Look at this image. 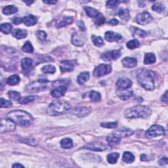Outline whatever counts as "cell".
Masks as SVG:
<instances>
[{
	"mask_svg": "<svg viewBox=\"0 0 168 168\" xmlns=\"http://www.w3.org/2000/svg\"><path fill=\"white\" fill-rule=\"evenodd\" d=\"M67 91V87L64 86H60L57 88H55L51 92V96L55 98H59L64 95Z\"/></svg>",
	"mask_w": 168,
	"mask_h": 168,
	"instance_id": "17",
	"label": "cell"
},
{
	"mask_svg": "<svg viewBox=\"0 0 168 168\" xmlns=\"http://www.w3.org/2000/svg\"><path fill=\"white\" fill-rule=\"evenodd\" d=\"M23 2L25 3L27 5V6H30L32 3H33L34 2V1H23Z\"/></svg>",
	"mask_w": 168,
	"mask_h": 168,
	"instance_id": "59",
	"label": "cell"
},
{
	"mask_svg": "<svg viewBox=\"0 0 168 168\" xmlns=\"http://www.w3.org/2000/svg\"><path fill=\"white\" fill-rule=\"evenodd\" d=\"M12 167H16V168H17V167H25L24 166H22V165L21 164H18V163H16V164H13Z\"/></svg>",
	"mask_w": 168,
	"mask_h": 168,
	"instance_id": "58",
	"label": "cell"
},
{
	"mask_svg": "<svg viewBox=\"0 0 168 168\" xmlns=\"http://www.w3.org/2000/svg\"><path fill=\"white\" fill-rule=\"evenodd\" d=\"M137 80L140 86L145 90L149 91L155 90V82L152 72L141 70L137 74Z\"/></svg>",
	"mask_w": 168,
	"mask_h": 168,
	"instance_id": "4",
	"label": "cell"
},
{
	"mask_svg": "<svg viewBox=\"0 0 168 168\" xmlns=\"http://www.w3.org/2000/svg\"><path fill=\"white\" fill-rule=\"evenodd\" d=\"M118 16L122 20L128 22L129 20V11L127 9H121L118 12Z\"/></svg>",
	"mask_w": 168,
	"mask_h": 168,
	"instance_id": "29",
	"label": "cell"
},
{
	"mask_svg": "<svg viewBox=\"0 0 168 168\" xmlns=\"http://www.w3.org/2000/svg\"><path fill=\"white\" fill-rule=\"evenodd\" d=\"M122 55L121 50H113L107 51L101 55V59L105 61H110V60H117Z\"/></svg>",
	"mask_w": 168,
	"mask_h": 168,
	"instance_id": "10",
	"label": "cell"
},
{
	"mask_svg": "<svg viewBox=\"0 0 168 168\" xmlns=\"http://www.w3.org/2000/svg\"><path fill=\"white\" fill-rule=\"evenodd\" d=\"M13 22L14 23L15 25H20L21 23L22 22V18H19V17H16V18H14L13 19Z\"/></svg>",
	"mask_w": 168,
	"mask_h": 168,
	"instance_id": "53",
	"label": "cell"
},
{
	"mask_svg": "<svg viewBox=\"0 0 168 168\" xmlns=\"http://www.w3.org/2000/svg\"><path fill=\"white\" fill-rule=\"evenodd\" d=\"M13 103L11 101L9 100H6L2 98L1 99H0V106L2 107V108H9V107H11L12 106Z\"/></svg>",
	"mask_w": 168,
	"mask_h": 168,
	"instance_id": "45",
	"label": "cell"
},
{
	"mask_svg": "<svg viewBox=\"0 0 168 168\" xmlns=\"http://www.w3.org/2000/svg\"><path fill=\"white\" fill-rule=\"evenodd\" d=\"M53 82H50L47 80H38L29 84L27 86L26 91L32 93L43 91L53 86Z\"/></svg>",
	"mask_w": 168,
	"mask_h": 168,
	"instance_id": "5",
	"label": "cell"
},
{
	"mask_svg": "<svg viewBox=\"0 0 168 168\" xmlns=\"http://www.w3.org/2000/svg\"><path fill=\"white\" fill-rule=\"evenodd\" d=\"M109 25H111V26H116L118 25V21L117 19H116V18H113V19H112L111 21H110L109 22Z\"/></svg>",
	"mask_w": 168,
	"mask_h": 168,
	"instance_id": "54",
	"label": "cell"
},
{
	"mask_svg": "<svg viewBox=\"0 0 168 168\" xmlns=\"http://www.w3.org/2000/svg\"><path fill=\"white\" fill-rule=\"evenodd\" d=\"M22 141L25 143L29 144H30V145H32V146H36L37 144H38V142H37L36 140H34V139H32V138L24 139Z\"/></svg>",
	"mask_w": 168,
	"mask_h": 168,
	"instance_id": "50",
	"label": "cell"
},
{
	"mask_svg": "<svg viewBox=\"0 0 168 168\" xmlns=\"http://www.w3.org/2000/svg\"><path fill=\"white\" fill-rule=\"evenodd\" d=\"M90 75L89 72H82L78 77V82L79 84H80V85H83L84 83L90 80Z\"/></svg>",
	"mask_w": 168,
	"mask_h": 168,
	"instance_id": "31",
	"label": "cell"
},
{
	"mask_svg": "<svg viewBox=\"0 0 168 168\" xmlns=\"http://www.w3.org/2000/svg\"><path fill=\"white\" fill-rule=\"evenodd\" d=\"M83 148L93 151H103L106 149V146L102 143L92 142L86 144Z\"/></svg>",
	"mask_w": 168,
	"mask_h": 168,
	"instance_id": "14",
	"label": "cell"
},
{
	"mask_svg": "<svg viewBox=\"0 0 168 168\" xmlns=\"http://www.w3.org/2000/svg\"><path fill=\"white\" fill-rule=\"evenodd\" d=\"M120 157V154L118 152L110 153L107 156V161L111 164H114L117 162Z\"/></svg>",
	"mask_w": 168,
	"mask_h": 168,
	"instance_id": "32",
	"label": "cell"
},
{
	"mask_svg": "<svg viewBox=\"0 0 168 168\" xmlns=\"http://www.w3.org/2000/svg\"><path fill=\"white\" fill-rule=\"evenodd\" d=\"M71 105L64 101H57L51 103L47 109V113L49 116H56L67 113L71 110Z\"/></svg>",
	"mask_w": 168,
	"mask_h": 168,
	"instance_id": "3",
	"label": "cell"
},
{
	"mask_svg": "<svg viewBox=\"0 0 168 168\" xmlns=\"http://www.w3.org/2000/svg\"><path fill=\"white\" fill-rule=\"evenodd\" d=\"M131 30L133 34V36L135 37H139V38H144L147 36V32L141 29H138V28L132 27Z\"/></svg>",
	"mask_w": 168,
	"mask_h": 168,
	"instance_id": "27",
	"label": "cell"
},
{
	"mask_svg": "<svg viewBox=\"0 0 168 168\" xmlns=\"http://www.w3.org/2000/svg\"><path fill=\"white\" fill-rule=\"evenodd\" d=\"M85 9V11L87 15L93 18H97L98 17H99L101 13H100L99 11H98L97 9L92 8V7H86L84 8Z\"/></svg>",
	"mask_w": 168,
	"mask_h": 168,
	"instance_id": "25",
	"label": "cell"
},
{
	"mask_svg": "<svg viewBox=\"0 0 168 168\" xmlns=\"http://www.w3.org/2000/svg\"><path fill=\"white\" fill-rule=\"evenodd\" d=\"M118 125L117 122H103L101 124V126L102 128H109V129H114Z\"/></svg>",
	"mask_w": 168,
	"mask_h": 168,
	"instance_id": "46",
	"label": "cell"
},
{
	"mask_svg": "<svg viewBox=\"0 0 168 168\" xmlns=\"http://www.w3.org/2000/svg\"><path fill=\"white\" fill-rule=\"evenodd\" d=\"M121 3V2L118 0H112V1H108L106 2V7L108 8H114Z\"/></svg>",
	"mask_w": 168,
	"mask_h": 168,
	"instance_id": "47",
	"label": "cell"
},
{
	"mask_svg": "<svg viewBox=\"0 0 168 168\" xmlns=\"http://www.w3.org/2000/svg\"><path fill=\"white\" fill-rule=\"evenodd\" d=\"M132 81L128 78H120L116 82V88L118 90H127L132 86Z\"/></svg>",
	"mask_w": 168,
	"mask_h": 168,
	"instance_id": "13",
	"label": "cell"
},
{
	"mask_svg": "<svg viewBox=\"0 0 168 168\" xmlns=\"http://www.w3.org/2000/svg\"><path fill=\"white\" fill-rule=\"evenodd\" d=\"M156 60L155 55L152 53H147L145 54L144 59V63L145 64H154Z\"/></svg>",
	"mask_w": 168,
	"mask_h": 168,
	"instance_id": "26",
	"label": "cell"
},
{
	"mask_svg": "<svg viewBox=\"0 0 168 168\" xmlns=\"http://www.w3.org/2000/svg\"><path fill=\"white\" fill-rule=\"evenodd\" d=\"M112 71V67L109 64H102L99 66L97 67L94 71H93V75L95 77H101L105 75H107Z\"/></svg>",
	"mask_w": 168,
	"mask_h": 168,
	"instance_id": "8",
	"label": "cell"
},
{
	"mask_svg": "<svg viewBox=\"0 0 168 168\" xmlns=\"http://www.w3.org/2000/svg\"><path fill=\"white\" fill-rule=\"evenodd\" d=\"M74 21V18L71 17H64L59 19L57 22L56 26L57 28H62L72 24Z\"/></svg>",
	"mask_w": 168,
	"mask_h": 168,
	"instance_id": "21",
	"label": "cell"
},
{
	"mask_svg": "<svg viewBox=\"0 0 168 168\" xmlns=\"http://www.w3.org/2000/svg\"><path fill=\"white\" fill-rule=\"evenodd\" d=\"M88 97L93 102H99L101 99V95L100 93L95 91H91L89 93Z\"/></svg>",
	"mask_w": 168,
	"mask_h": 168,
	"instance_id": "35",
	"label": "cell"
},
{
	"mask_svg": "<svg viewBox=\"0 0 168 168\" xmlns=\"http://www.w3.org/2000/svg\"><path fill=\"white\" fill-rule=\"evenodd\" d=\"M105 21H106V18L103 17V15H102V14H101L99 17H98L97 18H95V25L99 26V25H102V24H104V23L105 22Z\"/></svg>",
	"mask_w": 168,
	"mask_h": 168,
	"instance_id": "48",
	"label": "cell"
},
{
	"mask_svg": "<svg viewBox=\"0 0 168 168\" xmlns=\"http://www.w3.org/2000/svg\"><path fill=\"white\" fill-rule=\"evenodd\" d=\"M76 65V61L75 60H63L60 64V68L62 72H71Z\"/></svg>",
	"mask_w": 168,
	"mask_h": 168,
	"instance_id": "11",
	"label": "cell"
},
{
	"mask_svg": "<svg viewBox=\"0 0 168 168\" xmlns=\"http://www.w3.org/2000/svg\"><path fill=\"white\" fill-rule=\"evenodd\" d=\"M122 62L124 67L128 68H134L137 65V60L134 57H125Z\"/></svg>",
	"mask_w": 168,
	"mask_h": 168,
	"instance_id": "20",
	"label": "cell"
},
{
	"mask_svg": "<svg viewBox=\"0 0 168 168\" xmlns=\"http://www.w3.org/2000/svg\"><path fill=\"white\" fill-rule=\"evenodd\" d=\"M22 22L27 26H31L35 25L38 22V18L34 15H28L22 18Z\"/></svg>",
	"mask_w": 168,
	"mask_h": 168,
	"instance_id": "22",
	"label": "cell"
},
{
	"mask_svg": "<svg viewBox=\"0 0 168 168\" xmlns=\"http://www.w3.org/2000/svg\"><path fill=\"white\" fill-rule=\"evenodd\" d=\"M78 27L80 28V29L82 31H85L86 30V26H85V24H84V22L82 21H80L78 22Z\"/></svg>",
	"mask_w": 168,
	"mask_h": 168,
	"instance_id": "52",
	"label": "cell"
},
{
	"mask_svg": "<svg viewBox=\"0 0 168 168\" xmlns=\"http://www.w3.org/2000/svg\"><path fill=\"white\" fill-rule=\"evenodd\" d=\"M165 133L164 128L159 125H153L145 133V136L148 139H152L164 135Z\"/></svg>",
	"mask_w": 168,
	"mask_h": 168,
	"instance_id": "6",
	"label": "cell"
},
{
	"mask_svg": "<svg viewBox=\"0 0 168 168\" xmlns=\"http://www.w3.org/2000/svg\"><path fill=\"white\" fill-rule=\"evenodd\" d=\"M60 145L65 149H68L72 147L73 146V142L72 140L70 138H65L60 141Z\"/></svg>",
	"mask_w": 168,
	"mask_h": 168,
	"instance_id": "36",
	"label": "cell"
},
{
	"mask_svg": "<svg viewBox=\"0 0 168 168\" xmlns=\"http://www.w3.org/2000/svg\"><path fill=\"white\" fill-rule=\"evenodd\" d=\"M33 60L30 58H25L21 61V67L23 71L26 72L29 71L33 67Z\"/></svg>",
	"mask_w": 168,
	"mask_h": 168,
	"instance_id": "23",
	"label": "cell"
},
{
	"mask_svg": "<svg viewBox=\"0 0 168 168\" xmlns=\"http://www.w3.org/2000/svg\"><path fill=\"white\" fill-rule=\"evenodd\" d=\"M115 132L117 133L121 138L129 137L134 133L133 131L129 129H122L116 131V132Z\"/></svg>",
	"mask_w": 168,
	"mask_h": 168,
	"instance_id": "28",
	"label": "cell"
},
{
	"mask_svg": "<svg viewBox=\"0 0 168 168\" xmlns=\"http://www.w3.org/2000/svg\"><path fill=\"white\" fill-rule=\"evenodd\" d=\"M37 36H38V39H40L41 41H45L47 38V34L44 31H41L39 30L36 33Z\"/></svg>",
	"mask_w": 168,
	"mask_h": 168,
	"instance_id": "49",
	"label": "cell"
},
{
	"mask_svg": "<svg viewBox=\"0 0 168 168\" xmlns=\"http://www.w3.org/2000/svg\"><path fill=\"white\" fill-rule=\"evenodd\" d=\"M22 50L24 51V52H26L28 53H31L34 51V48L30 41H26L24 44V45L22 46Z\"/></svg>",
	"mask_w": 168,
	"mask_h": 168,
	"instance_id": "42",
	"label": "cell"
},
{
	"mask_svg": "<svg viewBox=\"0 0 168 168\" xmlns=\"http://www.w3.org/2000/svg\"><path fill=\"white\" fill-rule=\"evenodd\" d=\"M34 96H29V97H25L21 98V99L18 100V102H19L20 104L26 105V104L29 103V102L34 101Z\"/></svg>",
	"mask_w": 168,
	"mask_h": 168,
	"instance_id": "44",
	"label": "cell"
},
{
	"mask_svg": "<svg viewBox=\"0 0 168 168\" xmlns=\"http://www.w3.org/2000/svg\"><path fill=\"white\" fill-rule=\"evenodd\" d=\"M44 2L46 4H49V5H53V4H55L57 3V1H53V0H51V1H49V0H48V1H46V0H44Z\"/></svg>",
	"mask_w": 168,
	"mask_h": 168,
	"instance_id": "57",
	"label": "cell"
},
{
	"mask_svg": "<svg viewBox=\"0 0 168 168\" xmlns=\"http://www.w3.org/2000/svg\"><path fill=\"white\" fill-rule=\"evenodd\" d=\"M12 35L13 37H15V38L21 40V39H24L27 36V31L25 30H22V29H15L14 30Z\"/></svg>",
	"mask_w": 168,
	"mask_h": 168,
	"instance_id": "24",
	"label": "cell"
},
{
	"mask_svg": "<svg viewBox=\"0 0 168 168\" xmlns=\"http://www.w3.org/2000/svg\"><path fill=\"white\" fill-rule=\"evenodd\" d=\"M126 45H127V48L129 49H134L139 48L140 44L137 40H133L129 41L127 44H126Z\"/></svg>",
	"mask_w": 168,
	"mask_h": 168,
	"instance_id": "41",
	"label": "cell"
},
{
	"mask_svg": "<svg viewBox=\"0 0 168 168\" xmlns=\"http://www.w3.org/2000/svg\"><path fill=\"white\" fill-rule=\"evenodd\" d=\"M12 29L13 26L11 24H9V23H4V24H2L0 26V30H1V32H2L3 34H6L11 33Z\"/></svg>",
	"mask_w": 168,
	"mask_h": 168,
	"instance_id": "37",
	"label": "cell"
},
{
	"mask_svg": "<svg viewBox=\"0 0 168 168\" xmlns=\"http://www.w3.org/2000/svg\"><path fill=\"white\" fill-rule=\"evenodd\" d=\"M42 72H44V74H53L56 72V68L53 65L48 64L46 65V66L44 67L41 69Z\"/></svg>",
	"mask_w": 168,
	"mask_h": 168,
	"instance_id": "39",
	"label": "cell"
},
{
	"mask_svg": "<svg viewBox=\"0 0 168 168\" xmlns=\"http://www.w3.org/2000/svg\"><path fill=\"white\" fill-rule=\"evenodd\" d=\"M133 95V93L132 90H118L117 91V95L121 100L122 101H127Z\"/></svg>",
	"mask_w": 168,
	"mask_h": 168,
	"instance_id": "19",
	"label": "cell"
},
{
	"mask_svg": "<svg viewBox=\"0 0 168 168\" xmlns=\"http://www.w3.org/2000/svg\"><path fill=\"white\" fill-rule=\"evenodd\" d=\"M72 113L78 117H84L90 113V111L87 107H78L72 110Z\"/></svg>",
	"mask_w": 168,
	"mask_h": 168,
	"instance_id": "18",
	"label": "cell"
},
{
	"mask_svg": "<svg viewBox=\"0 0 168 168\" xmlns=\"http://www.w3.org/2000/svg\"><path fill=\"white\" fill-rule=\"evenodd\" d=\"M8 95H9V97L10 98L11 100H13V101H18L21 99L20 93L17 91H9Z\"/></svg>",
	"mask_w": 168,
	"mask_h": 168,
	"instance_id": "43",
	"label": "cell"
},
{
	"mask_svg": "<svg viewBox=\"0 0 168 168\" xmlns=\"http://www.w3.org/2000/svg\"><path fill=\"white\" fill-rule=\"evenodd\" d=\"M7 118L20 126H28L33 122V118L29 113L21 110H15L7 114Z\"/></svg>",
	"mask_w": 168,
	"mask_h": 168,
	"instance_id": "1",
	"label": "cell"
},
{
	"mask_svg": "<svg viewBox=\"0 0 168 168\" xmlns=\"http://www.w3.org/2000/svg\"><path fill=\"white\" fill-rule=\"evenodd\" d=\"M152 110L147 106L137 105L126 109L124 114L128 118H147L151 115Z\"/></svg>",
	"mask_w": 168,
	"mask_h": 168,
	"instance_id": "2",
	"label": "cell"
},
{
	"mask_svg": "<svg viewBox=\"0 0 168 168\" xmlns=\"http://www.w3.org/2000/svg\"><path fill=\"white\" fill-rule=\"evenodd\" d=\"M122 160L127 164H131L134 162L135 156L130 152H125L122 156Z\"/></svg>",
	"mask_w": 168,
	"mask_h": 168,
	"instance_id": "33",
	"label": "cell"
},
{
	"mask_svg": "<svg viewBox=\"0 0 168 168\" xmlns=\"http://www.w3.org/2000/svg\"><path fill=\"white\" fill-rule=\"evenodd\" d=\"M15 128L16 124L9 118H5L1 120V126H0L1 133L13 132V131L15 129Z\"/></svg>",
	"mask_w": 168,
	"mask_h": 168,
	"instance_id": "9",
	"label": "cell"
},
{
	"mask_svg": "<svg viewBox=\"0 0 168 168\" xmlns=\"http://www.w3.org/2000/svg\"><path fill=\"white\" fill-rule=\"evenodd\" d=\"M18 11V9L14 6H7L3 9V13L6 15H10L15 14Z\"/></svg>",
	"mask_w": 168,
	"mask_h": 168,
	"instance_id": "30",
	"label": "cell"
},
{
	"mask_svg": "<svg viewBox=\"0 0 168 168\" xmlns=\"http://www.w3.org/2000/svg\"><path fill=\"white\" fill-rule=\"evenodd\" d=\"M20 77L18 75H13L7 79V83L9 86H15L20 82Z\"/></svg>",
	"mask_w": 168,
	"mask_h": 168,
	"instance_id": "34",
	"label": "cell"
},
{
	"mask_svg": "<svg viewBox=\"0 0 168 168\" xmlns=\"http://www.w3.org/2000/svg\"><path fill=\"white\" fill-rule=\"evenodd\" d=\"M87 40V37L85 32H76L74 33L72 37V43L74 45L78 47H81L86 43Z\"/></svg>",
	"mask_w": 168,
	"mask_h": 168,
	"instance_id": "7",
	"label": "cell"
},
{
	"mask_svg": "<svg viewBox=\"0 0 168 168\" xmlns=\"http://www.w3.org/2000/svg\"><path fill=\"white\" fill-rule=\"evenodd\" d=\"M167 162H168L167 158L164 157V158H161V159L159 160V162H158V164H159L160 166H165V165L167 164Z\"/></svg>",
	"mask_w": 168,
	"mask_h": 168,
	"instance_id": "51",
	"label": "cell"
},
{
	"mask_svg": "<svg viewBox=\"0 0 168 168\" xmlns=\"http://www.w3.org/2000/svg\"><path fill=\"white\" fill-rule=\"evenodd\" d=\"M91 40L93 41V43L95 46L97 47H100L104 45V41L99 36H92Z\"/></svg>",
	"mask_w": 168,
	"mask_h": 168,
	"instance_id": "40",
	"label": "cell"
},
{
	"mask_svg": "<svg viewBox=\"0 0 168 168\" xmlns=\"http://www.w3.org/2000/svg\"><path fill=\"white\" fill-rule=\"evenodd\" d=\"M136 21L139 25H146L152 21V17L149 13L143 12L137 16Z\"/></svg>",
	"mask_w": 168,
	"mask_h": 168,
	"instance_id": "12",
	"label": "cell"
},
{
	"mask_svg": "<svg viewBox=\"0 0 168 168\" xmlns=\"http://www.w3.org/2000/svg\"><path fill=\"white\" fill-rule=\"evenodd\" d=\"M152 9L153 11H155L157 13H164L166 10V7L164 4H162L160 3H158L155 5H153L152 7Z\"/></svg>",
	"mask_w": 168,
	"mask_h": 168,
	"instance_id": "38",
	"label": "cell"
},
{
	"mask_svg": "<svg viewBox=\"0 0 168 168\" xmlns=\"http://www.w3.org/2000/svg\"><path fill=\"white\" fill-rule=\"evenodd\" d=\"M105 38L109 42H118L122 39V36L113 31H107L105 34Z\"/></svg>",
	"mask_w": 168,
	"mask_h": 168,
	"instance_id": "15",
	"label": "cell"
},
{
	"mask_svg": "<svg viewBox=\"0 0 168 168\" xmlns=\"http://www.w3.org/2000/svg\"><path fill=\"white\" fill-rule=\"evenodd\" d=\"M141 160L142 161L146 162V161H148L150 159H149L147 155H142L141 156Z\"/></svg>",
	"mask_w": 168,
	"mask_h": 168,
	"instance_id": "56",
	"label": "cell"
},
{
	"mask_svg": "<svg viewBox=\"0 0 168 168\" xmlns=\"http://www.w3.org/2000/svg\"><path fill=\"white\" fill-rule=\"evenodd\" d=\"M162 101L165 102L166 104L167 103V91H166V93H164V95H163V96L162 97Z\"/></svg>",
	"mask_w": 168,
	"mask_h": 168,
	"instance_id": "55",
	"label": "cell"
},
{
	"mask_svg": "<svg viewBox=\"0 0 168 168\" xmlns=\"http://www.w3.org/2000/svg\"><path fill=\"white\" fill-rule=\"evenodd\" d=\"M121 139L122 138H121L117 133L116 132H114L107 137L106 141L108 142L109 146L113 147L118 145L121 141Z\"/></svg>",
	"mask_w": 168,
	"mask_h": 168,
	"instance_id": "16",
	"label": "cell"
}]
</instances>
